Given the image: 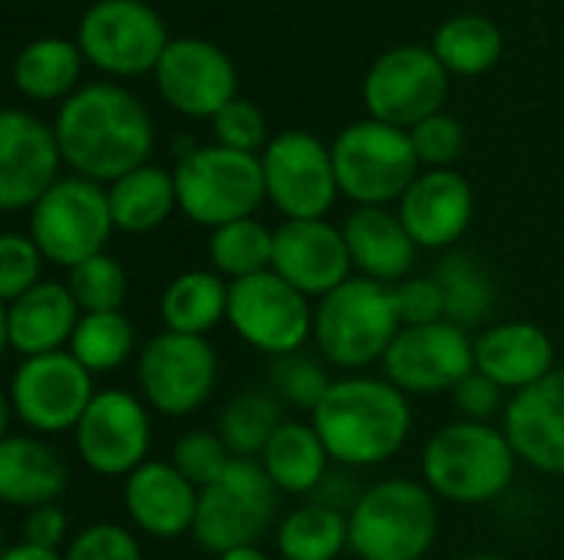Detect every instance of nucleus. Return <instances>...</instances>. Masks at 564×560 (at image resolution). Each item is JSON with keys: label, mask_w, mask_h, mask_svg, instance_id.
<instances>
[{"label": "nucleus", "mask_w": 564, "mask_h": 560, "mask_svg": "<svg viewBox=\"0 0 564 560\" xmlns=\"http://www.w3.org/2000/svg\"><path fill=\"white\" fill-rule=\"evenodd\" d=\"M63 162L93 182H116L145 165L152 149V119L145 106L116 83H86L69 92L53 125Z\"/></svg>", "instance_id": "obj_1"}, {"label": "nucleus", "mask_w": 564, "mask_h": 560, "mask_svg": "<svg viewBox=\"0 0 564 560\" xmlns=\"http://www.w3.org/2000/svg\"><path fill=\"white\" fill-rule=\"evenodd\" d=\"M330 462L344 469H370L390 462L410 439L413 409L383 376H344L334 380L321 406L311 413Z\"/></svg>", "instance_id": "obj_2"}, {"label": "nucleus", "mask_w": 564, "mask_h": 560, "mask_svg": "<svg viewBox=\"0 0 564 560\" xmlns=\"http://www.w3.org/2000/svg\"><path fill=\"white\" fill-rule=\"evenodd\" d=\"M519 455L492 422L459 419L430 436L423 449V485L453 505L496 502L516 479Z\"/></svg>", "instance_id": "obj_3"}, {"label": "nucleus", "mask_w": 564, "mask_h": 560, "mask_svg": "<svg viewBox=\"0 0 564 560\" xmlns=\"http://www.w3.org/2000/svg\"><path fill=\"white\" fill-rule=\"evenodd\" d=\"M403 323L397 314L393 287L350 277L314 307V340L321 356L337 370H367L383 363L387 350L400 337Z\"/></svg>", "instance_id": "obj_4"}, {"label": "nucleus", "mask_w": 564, "mask_h": 560, "mask_svg": "<svg viewBox=\"0 0 564 560\" xmlns=\"http://www.w3.org/2000/svg\"><path fill=\"white\" fill-rule=\"evenodd\" d=\"M347 521L350 551L360 560H426L440 531L436 498L413 479L370 485Z\"/></svg>", "instance_id": "obj_5"}, {"label": "nucleus", "mask_w": 564, "mask_h": 560, "mask_svg": "<svg viewBox=\"0 0 564 560\" xmlns=\"http://www.w3.org/2000/svg\"><path fill=\"white\" fill-rule=\"evenodd\" d=\"M178 208L205 228H221L241 218H254L268 198L264 165L251 152L202 145L178 158L175 165Z\"/></svg>", "instance_id": "obj_6"}, {"label": "nucleus", "mask_w": 564, "mask_h": 560, "mask_svg": "<svg viewBox=\"0 0 564 560\" xmlns=\"http://www.w3.org/2000/svg\"><path fill=\"white\" fill-rule=\"evenodd\" d=\"M330 155H334L340 191L357 205H377V208L400 201L406 188L416 182L423 165L410 132L380 119L350 122L334 139Z\"/></svg>", "instance_id": "obj_7"}, {"label": "nucleus", "mask_w": 564, "mask_h": 560, "mask_svg": "<svg viewBox=\"0 0 564 560\" xmlns=\"http://www.w3.org/2000/svg\"><path fill=\"white\" fill-rule=\"evenodd\" d=\"M112 231L109 191L83 175L59 178L30 208V238L50 264L66 271L102 254Z\"/></svg>", "instance_id": "obj_8"}, {"label": "nucleus", "mask_w": 564, "mask_h": 560, "mask_svg": "<svg viewBox=\"0 0 564 560\" xmlns=\"http://www.w3.org/2000/svg\"><path fill=\"white\" fill-rule=\"evenodd\" d=\"M278 488L264 475L261 462L235 459L218 482L198 492L195 541L208 554H225L235 548L258 545V538L274 525Z\"/></svg>", "instance_id": "obj_9"}, {"label": "nucleus", "mask_w": 564, "mask_h": 560, "mask_svg": "<svg viewBox=\"0 0 564 560\" xmlns=\"http://www.w3.org/2000/svg\"><path fill=\"white\" fill-rule=\"evenodd\" d=\"M96 393L93 373L69 350H59L17 363L7 406L26 429L40 436H63L76 432Z\"/></svg>", "instance_id": "obj_10"}, {"label": "nucleus", "mask_w": 564, "mask_h": 560, "mask_svg": "<svg viewBox=\"0 0 564 560\" xmlns=\"http://www.w3.org/2000/svg\"><path fill=\"white\" fill-rule=\"evenodd\" d=\"M228 323L251 350L281 360L314 337V307L281 274L264 271L231 284Z\"/></svg>", "instance_id": "obj_11"}, {"label": "nucleus", "mask_w": 564, "mask_h": 560, "mask_svg": "<svg viewBox=\"0 0 564 560\" xmlns=\"http://www.w3.org/2000/svg\"><path fill=\"white\" fill-rule=\"evenodd\" d=\"M449 86V69L443 59L420 46L400 43L383 50L364 76V102L373 119L390 125H416L426 116L440 112V102Z\"/></svg>", "instance_id": "obj_12"}, {"label": "nucleus", "mask_w": 564, "mask_h": 560, "mask_svg": "<svg viewBox=\"0 0 564 560\" xmlns=\"http://www.w3.org/2000/svg\"><path fill=\"white\" fill-rule=\"evenodd\" d=\"M135 373L145 406L162 416H192L218 383V356L205 337L165 330L139 350Z\"/></svg>", "instance_id": "obj_13"}, {"label": "nucleus", "mask_w": 564, "mask_h": 560, "mask_svg": "<svg viewBox=\"0 0 564 560\" xmlns=\"http://www.w3.org/2000/svg\"><path fill=\"white\" fill-rule=\"evenodd\" d=\"M268 198L288 221L324 218L340 191L330 145L304 129H288L261 155Z\"/></svg>", "instance_id": "obj_14"}, {"label": "nucleus", "mask_w": 564, "mask_h": 560, "mask_svg": "<svg viewBox=\"0 0 564 560\" xmlns=\"http://www.w3.org/2000/svg\"><path fill=\"white\" fill-rule=\"evenodd\" d=\"M476 370V340L469 330L440 320L403 327L383 356V380L406 396H436L456 389Z\"/></svg>", "instance_id": "obj_15"}, {"label": "nucleus", "mask_w": 564, "mask_h": 560, "mask_svg": "<svg viewBox=\"0 0 564 560\" xmlns=\"http://www.w3.org/2000/svg\"><path fill=\"white\" fill-rule=\"evenodd\" d=\"M73 436L83 465L102 479H129L149 462V409L126 389H99Z\"/></svg>", "instance_id": "obj_16"}, {"label": "nucleus", "mask_w": 564, "mask_h": 560, "mask_svg": "<svg viewBox=\"0 0 564 560\" xmlns=\"http://www.w3.org/2000/svg\"><path fill=\"white\" fill-rule=\"evenodd\" d=\"M165 46V23L145 0H96L79 20V50L119 76L155 69Z\"/></svg>", "instance_id": "obj_17"}, {"label": "nucleus", "mask_w": 564, "mask_h": 560, "mask_svg": "<svg viewBox=\"0 0 564 560\" xmlns=\"http://www.w3.org/2000/svg\"><path fill=\"white\" fill-rule=\"evenodd\" d=\"M56 132L23 109L0 116V208H33L59 182Z\"/></svg>", "instance_id": "obj_18"}, {"label": "nucleus", "mask_w": 564, "mask_h": 560, "mask_svg": "<svg viewBox=\"0 0 564 560\" xmlns=\"http://www.w3.org/2000/svg\"><path fill=\"white\" fill-rule=\"evenodd\" d=\"M155 83L162 96L185 116H215L235 99V63L231 56L202 36L169 40L155 63Z\"/></svg>", "instance_id": "obj_19"}, {"label": "nucleus", "mask_w": 564, "mask_h": 560, "mask_svg": "<svg viewBox=\"0 0 564 560\" xmlns=\"http://www.w3.org/2000/svg\"><path fill=\"white\" fill-rule=\"evenodd\" d=\"M271 271L311 300L327 297L354 277L344 228H334L324 218L284 221L281 228H274Z\"/></svg>", "instance_id": "obj_20"}, {"label": "nucleus", "mask_w": 564, "mask_h": 560, "mask_svg": "<svg viewBox=\"0 0 564 560\" xmlns=\"http://www.w3.org/2000/svg\"><path fill=\"white\" fill-rule=\"evenodd\" d=\"M502 432L519 462L545 475H564V366L506 403Z\"/></svg>", "instance_id": "obj_21"}, {"label": "nucleus", "mask_w": 564, "mask_h": 560, "mask_svg": "<svg viewBox=\"0 0 564 560\" xmlns=\"http://www.w3.org/2000/svg\"><path fill=\"white\" fill-rule=\"evenodd\" d=\"M476 198L469 182L453 168H426L400 198V218L426 251L453 248L473 224Z\"/></svg>", "instance_id": "obj_22"}, {"label": "nucleus", "mask_w": 564, "mask_h": 560, "mask_svg": "<svg viewBox=\"0 0 564 560\" xmlns=\"http://www.w3.org/2000/svg\"><path fill=\"white\" fill-rule=\"evenodd\" d=\"M129 521L159 541H175L195 528L198 488L172 462H145L122 482Z\"/></svg>", "instance_id": "obj_23"}, {"label": "nucleus", "mask_w": 564, "mask_h": 560, "mask_svg": "<svg viewBox=\"0 0 564 560\" xmlns=\"http://www.w3.org/2000/svg\"><path fill=\"white\" fill-rule=\"evenodd\" d=\"M83 310L59 281H40L17 300L3 304V340L20 356H46L69 347Z\"/></svg>", "instance_id": "obj_24"}, {"label": "nucleus", "mask_w": 564, "mask_h": 560, "mask_svg": "<svg viewBox=\"0 0 564 560\" xmlns=\"http://www.w3.org/2000/svg\"><path fill=\"white\" fill-rule=\"evenodd\" d=\"M476 370L502 389L522 393L555 370V343L532 320H502L476 337Z\"/></svg>", "instance_id": "obj_25"}, {"label": "nucleus", "mask_w": 564, "mask_h": 560, "mask_svg": "<svg viewBox=\"0 0 564 560\" xmlns=\"http://www.w3.org/2000/svg\"><path fill=\"white\" fill-rule=\"evenodd\" d=\"M344 241L350 248L354 271L360 277L380 281L387 287L410 277L416 264L420 244L406 231L400 211L377 208V205H357L344 221Z\"/></svg>", "instance_id": "obj_26"}, {"label": "nucleus", "mask_w": 564, "mask_h": 560, "mask_svg": "<svg viewBox=\"0 0 564 560\" xmlns=\"http://www.w3.org/2000/svg\"><path fill=\"white\" fill-rule=\"evenodd\" d=\"M69 472L63 459L33 436H3L0 442V498L13 508H40L59 502Z\"/></svg>", "instance_id": "obj_27"}, {"label": "nucleus", "mask_w": 564, "mask_h": 560, "mask_svg": "<svg viewBox=\"0 0 564 560\" xmlns=\"http://www.w3.org/2000/svg\"><path fill=\"white\" fill-rule=\"evenodd\" d=\"M258 462L281 495H314L330 472V455L311 422H284Z\"/></svg>", "instance_id": "obj_28"}, {"label": "nucleus", "mask_w": 564, "mask_h": 560, "mask_svg": "<svg viewBox=\"0 0 564 560\" xmlns=\"http://www.w3.org/2000/svg\"><path fill=\"white\" fill-rule=\"evenodd\" d=\"M106 191H109V208H112L116 228L129 231V234L155 231L178 205L175 175L159 165H149V162L126 172L122 178H116Z\"/></svg>", "instance_id": "obj_29"}, {"label": "nucleus", "mask_w": 564, "mask_h": 560, "mask_svg": "<svg viewBox=\"0 0 564 560\" xmlns=\"http://www.w3.org/2000/svg\"><path fill=\"white\" fill-rule=\"evenodd\" d=\"M231 284L221 281L218 271H185L162 294V320L165 330L185 337H205L221 320H228Z\"/></svg>", "instance_id": "obj_30"}, {"label": "nucleus", "mask_w": 564, "mask_h": 560, "mask_svg": "<svg viewBox=\"0 0 564 560\" xmlns=\"http://www.w3.org/2000/svg\"><path fill=\"white\" fill-rule=\"evenodd\" d=\"M278 554L284 560H337L350 548L347 515L304 502L278 525Z\"/></svg>", "instance_id": "obj_31"}, {"label": "nucleus", "mask_w": 564, "mask_h": 560, "mask_svg": "<svg viewBox=\"0 0 564 560\" xmlns=\"http://www.w3.org/2000/svg\"><path fill=\"white\" fill-rule=\"evenodd\" d=\"M284 409L274 393L248 389L228 399L218 416V436L235 459H261L274 432L284 426Z\"/></svg>", "instance_id": "obj_32"}, {"label": "nucleus", "mask_w": 564, "mask_h": 560, "mask_svg": "<svg viewBox=\"0 0 564 560\" xmlns=\"http://www.w3.org/2000/svg\"><path fill=\"white\" fill-rule=\"evenodd\" d=\"M436 281L446 294V320L469 330L482 320H489L496 304V287L489 271L466 251H449L440 267Z\"/></svg>", "instance_id": "obj_33"}, {"label": "nucleus", "mask_w": 564, "mask_h": 560, "mask_svg": "<svg viewBox=\"0 0 564 560\" xmlns=\"http://www.w3.org/2000/svg\"><path fill=\"white\" fill-rule=\"evenodd\" d=\"M79 76V46L63 36H40L17 53L13 79L33 99L63 96Z\"/></svg>", "instance_id": "obj_34"}, {"label": "nucleus", "mask_w": 564, "mask_h": 560, "mask_svg": "<svg viewBox=\"0 0 564 560\" xmlns=\"http://www.w3.org/2000/svg\"><path fill=\"white\" fill-rule=\"evenodd\" d=\"M208 257L221 277H231V284L264 274L271 271V261H274V231L258 218L221 224L212 231Z\"/></svg>", "instance_id": "obj_35"}, {"label": "nucleus", "mask_w": 564, "mask_h": 560, "mask_svg": "<svg viewBox=\"0 0 564 560\" xmlns=\"http://www.w3.org/2000/svg\"><path fill=\"white\" fill-rule=\"evenodd\" d=\"M433 53L446 69L482 73L502 53V30L482 13H456L436 26Z\"/></svg>", "instance_id": "obj_36"}, {"label": "nucleus", "mask_w": 564, "mask_h": 560, "mask_svg": "<svg viewBox=\"0 0 564 560\" xmlns=\"http://www.w3.org/2000/svg\"><path fill=\"white\" fill-rule=\"evenodd\" d=\"M135 347V330L122 310L112 314H83L76 323V333L69 340V353L96 376L119 370Z\"/></svg>", "instance_id": "obj_37"}, {"label": "nucleus", "mask_w": 564, "mask_h": 560, "mask_svg": "<svg viewBox=\"0 0 564 560\" xmlns=\"http://www.w3.org/2000/svg\"><path fill=\"white\" fill-rule=\"evenodd\" d=\"M66 287L83 314H112L122 310L126 294H129V274L122 261L112 254H96L73 271H66Z\"/></svg>", "instance_id": "obj_38"}, {"label": "nucleus", "mask_w": 564, "mask_h": 560, "mask_svg": "<svg viewBox=\"0 0 564 560\" xmlns=\"http://www.w3.org/2000/svg\"><path fill=\"white\" fill-rule=\"evenodd\" d=\"M271 386L281 403L314 413L321 406V399L327 396V389L334 386V380L327 376V370L317 360H311L304 353H291V356L274 360Z\"/></svg>", "instance_id": "obj_39"}, {"label": "nucleus", "mask_w": 564, "mask_h": 560, "mask_svg": "<svg viewBox=\"0 0 564 560\" xmlns=\"http://www.w3.org/2000/svg\"><path fill=\"white\" fill-rule=\"evenodd\" d=\"M235 462L228 446L221 442L218 432H185L175 449H172V465L202 492L212 482L225 475V469Z\"/></svg>", "instance_id": "obj_40"}, {"label": "nucleus", "mask_w": 564, "mask_h": 560, "mask_svg": "<svg viewBox=\"0 0 564 560\" xmlns=\"http://www.w3.org/2000/svg\"><path fill=\"white\" fill-rule=\"evenodd\" d=\"M43 264H46V257L40 254V248L30 234L7 231L0 238V300L10 304L20 294H26L30 287H36Z\"/></svg>", "instance_id": "obj_41"}, {"label": "nucleus", "mask_w": 564, "mask_h": 560, "mask_svg": "<svg viewBox=\"0 0 564 560\" xmlns=\"http://www.w3.org/2000/svg\"><path fill=\"white\" fill-rule=\"evenodd\" d=\"M215 135H218V145L225 149H238V152H258L261 145H268V122H264V112L251 102V99H241L235 96L231 102H225L215 116Z\"/></svg>", "instance_id": "obj_42"}, {"label": "nucleus", "mask_w": 564, "mask_h": 560, "mask_svg": "<svg viewBox=\"0 0 564 560\" xmlns=\"http://www.w3.org/2000/svg\"><path fill=\"white\" fill-rule=\"evenodd\" d=\"M63 560H142V548L129 528L112 521L86 525L66 548Z\"/></svg>", "instance_id": "obj_43"}, {"label": "nucleus", "mask_w": 564, "mask_h": 560, "mask_svg": "<svg viewBox=\"0 0 564 560\" xmlns=\"http://www.w3.org/2000/svg\"><path fill=\"white\" fill-rule=\"evenodd\" d=\"M393 300H397V314L403 327H430V323L446 320V294L436 274L406 277L393 284Z\"/></svg>", "instance_id": "obj_44"}, {"label": "nucleus", "mask_w": 564, "mask_h": 560, "mask_svg": "<svg viewBox=\"0 0 564 560\" xmlns=\"http://www.w3.org/2000/svg\"><path fill=\"white\" fill-rule=\"evenodd\" d=\"M410 139H413V149L420 155L423 165L430 168H449V162L463 152V125L446 116V112H433L426 116L423 122H416L410 129Z\"/></svg>", "instance_id": "obj_45"}, {"label": "nucleus", "mask_w": 564, "mask_h": 560, "mask_svg": "<svg viewBox=\"0 0 564 560\" xmlns=\"http://www.w3.org/2000/svg\"><path fill=\"white\" fill-rule=\"evenodd\" d=\"M502 386L499 383H492L486 373H479V370H473L456 389H453V396H456V409L463 413V419H473V422H489L499 409H502Z\"/></svg>", "instance_id": "obj_46"}, {"label": "nucleus", "mask_w": 564, "mask_h": 560, "mask_svg": "<svg viewBox=\"0 0 564 560\" xmlns=\"http://www.w3.org/2000/svg\"><path fill=\"white\" fill-rule=\"evenodd\" d=\"M23 545H33V548H46V551H56L63 541H66V531H69V518L66 512L53 502V505H40V508H30L26 518H23Z\"/></svg>", "instance_id": "obj_47"}, {"label": "nucleus", "mask_w": 564, "mask_h": 560, "mask_svg": "<svg viewBox=\"0 0 564 560\" xmlns=\"http://www.w3.org/2000/svg\"><path fill=\"white\" fill-rule=\"evenodd\" d=\"M354 469H344V472H327L324 475V482L317 485V492L311 495V502H317V505H327V508H334V512H340V515H350L354 512V505L364 498V492L367 488H360L357 482H354V475H350Z\"/></svg>", "instance_id": "obj_48"}, {"label": "nucleus", "mask_w": 564, "mask_h": 560, "mask_svg": "<svg viewBox=\"0 0 564 560\" xmlns=\"http://www.w3.org/2000/svg\"><path fill=\"white\" fill-rule=\"evenodd\" d=\"M0 560H63V554L56 551H46V548H33V545H23L17 541L13 548H7V554Z\"/></svg>", "instance_id": "obj_49"}, {"label": "nucleus", "mask_w": 564, "mask_h": 560, "mask_svg": "<svg viewBox=\"0 0 564 560\" xmlns=\"http://www.w3.org/2000/svg\"><path fill=\"white\" fill-rule=\"evenodd\" d=\"M218 560H271L258 545H248V548H235V551H225L218 554Z\"/></svg>", "instance_id": "obj_50"}, {"label": "nucleus", "mask_w": 564, "mask_h": 560, "mask_svg": "<svg viewBox=\"0 0 564 560\" xmlns=\"http://www.w3.org/2000/svg\"><path fill=\"white\" fill-rule=\"evenodd\" d=\"M466 560H506V558H499V554H473V558H466Z\"/></svg>", "instance_id": "obj_51"}]
</instances>
